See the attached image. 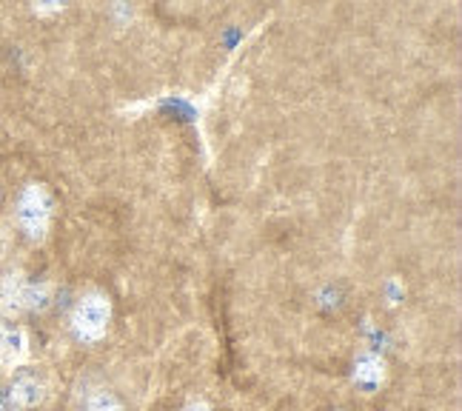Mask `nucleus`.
<instances>
[{"instance_id": "nucleus-1", "label": "nucleus", "mask_w": 462, "mask_h": 411, "mask_svg": "<svg viewBox=\"0 0 462 411\" xmlns=\"http://www.w3.org/2000/svg\"><path fill=\"white\" fill-rule=\"evenodd\" d=\"M51 220H55V198H51V191L43 183H26L14 203L17 231L29 243H43L51 229Z\"/></svg>"}, {"instance_id": "nucleus-2", "label": "nucleus", "mask_w": 462, "mask_h": 411, "mask_svg": "<svg viewBox=\"0 0 462 411\" xmlns=\"http://www.w3.org/2000/svg\"><path fill=\"white\" fill-rule=\"evenodd\" d=\"M72 334L75 341L83 343V346H95L100 343L106 332H109V323H112V300L100 294V292H88L83 294L75 309H72Z\"/></svg>"}, {"instance_id": "nucleus-3", "label": "nucleus", "mask_w": 462, "mask_h": 411, "mask_svg": "<svg viewBox=\"0 0 462 411\" xmlns=\"http://www.w3.org/2000/svg\"><path fill=\"white\" fill-rule=\"evenodd\" d=\"M6 397L12 411H32L46 400V383L34 369H17L9 380Z\"/></svg>"}, {"instance_id": "nucleus-4", "label": "nucleus", "mask_w": 462, "mask_h": 411, "mask_svg": "<svg viewBox=\"0 0 462 411\" xmlns=\"http://www.w3.org/2000/svg\"><path fill=\"white\" fill-rule=\"evenodd\" d=\"M26 277L21 269H9L0 275V317L14 320L26 312Z\"/></svg>"}, {"instance_id": "nucleus-5", "label": "nucleus", "mask_w": 462, "mask_h": 411, "mask_svg": "<svg viewBox=\"0 0 462 411\" xmlns=\"http://www.w3.org/2000/svg\"><path fill=\"white\" fill-rule=\"evenodd\" d=\"M26 354V332L12 323V320H0V369L14 366Z\"/></svg>"}, {"instance_id": "nucleus-6", "label": "nucleus", "mask_w": 462, "mask_h": 411, "mask_svg": "<svg viewBox=\"0 0 462 411\" xmlns=\"http://www.w3.org/2000/svg\"><path fill=\"white\" fill-rule=\"evenodd\" d=\"M385 378V363L380 360L377 354H363L357 357V363H354V383L365 391H374Z\"/></svg>"}, {"instance_id": "nucleus-7", "label": "nucleus", "mask_w": 462, "mask_h": 411, "mask_svg": "<svg viewBox=\"0 0 462 411\" xmlns=\"http://www.w3.org/2000/svg\"><path fill=\"white\" fill-rule=\"evenodd\" d=\"M51 300L49 283H26V312H43Z\"/></svg>"}, {"instance_id": "nucleus-8", "label": "nucleus", "mask_w": 462, "mask_h": 411, "mask_svg": "<svg viewBox=\"0 0 462 411\" xmlns=\"http://www.w3.org/2000/svg\"><path fill=\"white\" fill-rule=\"evenodd\" d=\"M86 411H126V408H123V403L115 395H109V391H97V395L86 403Z\"/></svg>"}, {"instance_id": "nucleus-9", "label": "nucleus", "mask_w": 462, "mask_h": 411, "mask_svg": "<svg viewBox=\"0 0 462 411\" xmlns=\"http://www.w3.org/2000/svg\"><path fill=\"white\" fill-rule=\"evenodd\" d=\"M183 411H211V406L206 400H191Z\"/></svg>"}, {"instance_id": "nucleus-10", "label": "nucleus", "mask_w": 462, "mask_h": 411, "mask_svg": "<svg viewBox=\"0 0 462 411\" xmlns=\"http://www.w3.org/2000/svg\"><path fill=\"white\" fill-rule=\"evenodd\" d=\"M0 411H12L9 397H6V388H0Z\"/></svg>"}]
</instances>
